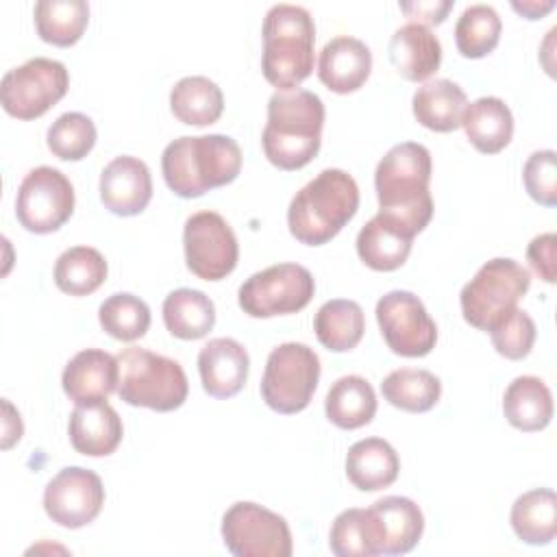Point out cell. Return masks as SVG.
<instances>
[{"label":"cell","instance_id":"28","mask_svg":"<svg viewBox=\"0 0 557 557\" xmlns=\"http://www.w3.org/2000/svg\"><path fill=\"white\" fill-rule=\"evenodd\" d=\"M324 411L335 426L352 431L374 418L376 394L363 376L348 374L331 385L324 400Z\"/></svg>","mask_w":557,"mask_h":557},{"label":"cell","instance_id":"43","mask_svg":"<svg viewBox=\"0 0 557 557\" xmlns=\"http://www.w3.org/2000/svg\"><path fill=\"white\" fill-rule=\"evenodd\" d=\"M453 9V0H429V2H403L400 11L418 20V24H440Z\"/></svg>","mask_w":557,"mask_h":557},{"label":"cell","instance_id":"40","mask_svg":"<svg viewBox=\"0 0 557 557\" xmlns=\"http://www.w3.org/2000/svg\"><path fill=\"white\" fill-rule=\"evenodd\" d=\"M490 337L498 355L518 361L524 359L533 348L535 322L527 311L516 307L490 329Z\"/></svg>","mask_w":557,"mask_h":557},{"label":"cell","instance_id":"30","mask_svg":"<svg viewBox=\"0 0 557 557\" xmlns=\"http://www.w3.org/2000/svg\"><path fill=\"white\" fill-rule=\"evenodd\" d=\"M163 322L178 339H200L215 324V307L200 289L181 287L165 296Z\"/></svg>","mask_w":557,"mask_h":557},{"label":"cell","instance_id":"14","mask_svg":"<svg viewBox=\"0 0 557 557\" xmlns=\"http://www.w3.org/2000/svg\"><path fill=\"white\" fill-rule=\"evenodd\" d=\"M376 322L392 352L400 357H424L437 342V326L422 300L405 289L387 292L376 302Z\"/></svg>","mask_w":557,"mask_h":557},{"label":"cell","instance_id":"19","mask_svg":"<svg viewBox=\"0 0 557 557\" xmlns=\"http://www.w3.org/2000/svg\"><path fill=\"white\" fill-rule=\"evenodd\" d=\"M248 352L231 337L209 339L198 352L202 389L213 398L235 396L248 379Z\"/></svg>","mask_w":557,"mask_h":557},{"label":"cell","instance_id":"18","mask_svg":"<svg viewBox=\"0 0 557 557\" xmlns=\"http://www.w3.org/2000/svg\"><path fill=\"white\" fill-rule=\"evenodd\" d=\"M61 385L76 405L107 400L117 392V359L100 348L81 350L65 363Z\"/></svg>","mask_w":557,"mask_h":557},{"label":"cell","instance_id":"21","mask_svg":"<svg viewBox=\"0 0 557 557\" xmlns=\"http://www.w3.org/2000/svg\"><path fill=\"white\" fill-rule=\"evenodd\" d=\"M67 433L76 453L87 457H107L120 446L124 429L117 411L107 400H98L74 407Z\"/></svg>","mask_w":557,"mask_h":557},{"label":"cell","instance_id":"4","mask_svg":"<svg viewBox=\"0 0 557 557\" xmlns=\"http://www.w3.org/2000/svg\"><path fill=\"white\" fill-rule=\"evenodd\" d=\"M359 187L355 178L337 168L322 170L289 202V233L307 246L331 242L357 213Z\"/></svg>","mask_w":557,"mask_h":557},{"label":"cell","instance_id":"17","mask_svg":"<svg viewBox=\"0 0 557 557\" xmlns=\"http://www.w3.org/2000/svg\"><path fill=\"white\" fill-rule=\"evenodd\" d=\"M413 237L416 233L405 222L379 211L366 226H361L357 235V255L368 268L392 272L407 261Z\"/></svg>","mask_w":557,"mask_h":557},{"label":"cell","instance_id":"10","mask_svg":"<svg viewBox=\"0 0 557 557\" xmlns=\"http://www.w3.org/2000/svg\"><path fill=\"white\" fill-rule=\"evenodd\" d=\"M70 74L61 61L35 57L9 70L0 83L2 109L17 120L41 117L67 91Z\"/></svg>","mask_w":557,"mask_h":557},{"label":"cell","instance_id":"32","mask_svg":"<svg viewBox=\"0 0 557 557\" xmlns=\"http://www.w3.org/2000/svg\"><path fill=\"white\" fill-rule=\"evenodd\" d=\"M170 109L183 124L207 126L222 115L224 96L207 76H185L170 91Z\"/></svg>","mask_w":557,"mask_h":557},{"label":"cell","instance_id":"26","mask_svg":"<svg viewBox=\"0 0 557 557\" xmlns=\"http://www.w3.org/2000/svg\"><path fill=\"white\" fill-rule=\"evenodd\" d=\"M461 126L470 144L483 152H500L513 135V115L496 96H483L470 102L461 115Z\"/></svg>","mask_w":557,"mask_h":557},{"label":"cell","instance_id":"11","mask_svg":"<svg viewBox=\"0 0 557 557\" xmlns=\"http://www.w3.org/2000/svg\"><path fill=\"white\" fill-rule=\"evenodd\" d=\"M222 540L235 557H289L294 550L285 518L248 500L226 509Z\"/></svg>","mask_w":557,"mask_h":557},{"label":"cell","instance_id":"20","mask_svg":"<svg viewBox=\"0 0 557 557\" xmlns=\"http://www.w3.org/2000/svg\"><path fill=\"white\" fill-rule=\"evenodd\" d=\"M370 70L372 52L357 37H333L320 50L318 76L335 94L357 91L368 81Z\"/></svg>","mask_w":557,"mask_h":557},{"label":"cell","instance_id":"7","mask_svg":"<svg viewBox=\"0 0 557 557\" xmlns=\"http://www.w3.org/2000/svg\"><path fill=\"white\" fill-rule=\"evenodd\" d=\"M529 272L509 257L490 259L463 285L459 305L463 320L479 329L490 331L500 318L516 309L518 300L529 292Z\"/></svg>","mask_w":557,"mask_h":557},{"label":"cell","instance_id":"9","mask_svg":"<svg viewBox=\"0 0 557 557\" xmlns=\"http://www.w3.org/2000/svg\"><path fill=\"white\" fill-rule=\"evenodd\" d=\"M313 292L315 281L305 265L276 263L248 276L239 287L237 300L250 318H272L305 309Z\"/></svg>","mask_w":557,"mask_h":557},{"label":"cell","instance_id":"41","mask_svg":"<svg viewBox=\"0 0 557 557\" xmlns=\"http://www.w3.org/2000/svg\"><path fill=\"white\" fill-rule=\"evenodd\" d=\"M522 181L529 196L544 205H557V154L555 150H535L522 170Z\"/></svg>","mask_w":557,"mask_h":557},{"label":"cell","instance_id":"38","mask_svg":"<svg viewBox=\"0 0 557 557\" xmlns=\"http://www.w3.org/2000/svg\"><path fill=\"white\" fill-rule=\"evenodd\" d=\"M100 326L120 342H135L146 335L150 326L148 305L128 292L111 294L98 309Z\"/></svg>","mask_w":557,"mask_h":557},{"label":"cell","instance_id":"5","mask_svg":"<svg viewBox=\"0 0 557 557\" xmlns=\"http://www.w3.org/2000/svg\"><path fill=\"white\" fill-rule=\"evenodd\" d=\"M261 70L278 91H294L313 70V17L305 7L274 4L263 20Z\"/></svg>","mask_w":557,"mask_h":557},{"label":"cell","instance_id":"34","mask_svg":"<svg viewBox=\"0 0 557 557\" xmlns=\"http://www.w3.org/2000/svg\"><path fill=\"white\" fill-rule=\"evenodd\" d=\"M331 553L337 557L381 555V531L370 509H344L331 524Z\"/></svg>","mask_w":557,"mask_h":557},{"label":"cell","instance_id":"2","mask_svg":"<svg viewBox=\"0 0 557 557\" xmlns=\"http://www.w3.org/2000/svg\"><path fill=\"white\" fill-rule=\"evenodd\" d=\"M242 170L239 144L228 135L178 137L163 148L161 172L168 187L181 198H198L228 185Z\"/></svg>","mask_w":557,"mask_h":557},{"label":"cell","instance_id":"25","mask_svg":"<svg viewBox=\"0 0 557 557\" xmlns=\"http://www.w3.org/2000/svg\"><path fill=\"white\" fill-rule=\"evenodd\" d=\"M416 120L435 133H450L457 126H461V115L468 107L466 91L448 81V78H435L420 85L411 100Z\"/></svg>","mask_w":557,"mask_h":557},{"label":"cell","instance_id":"31","mask_svg":"<svg viewBox=\"0 0 557 557\" xmlns=\"http://www.w3.org/2000/svg\"><path fill=\"white\" fill-rule=\"evenodd\" d=\"M313 331L318 342L333 350V352H346L352 350L366 331V318L363 309L355 300L335 298L324 302L313 320Z\"/></svg>","mask_w":557,"mask_h":557},{"label":"cell","instance_id":"36","mask_svg":"<svg viewBox=\"0 0 557 557\" xmlns=\"http://www.w3.org/2000/svg\"><path fill=\"white\" fill-rule=\"evenodd\" d=\"M107 278V261L91 246H74L59 255L54 263V283L70 296H87Z\"/></svg>","mask_w":557,"mask_h":557},{"label":"cell","instance_id":"8","mask_svg":"<svg viewBox=\"0 0 557 557\" xmlns=\"http://www.w3.org/2000/svg\"><path fill=\"white\" fill-rule=\"evenodd\" d=\"M320 359L307 344L287 342L276 346L265 361L261 396L278 413H298L318 387Z\"/></svg>","mask_w":557,"mask_h":557},{"label":"cell","instance_id":"23","mask_svg":"<svg viewBox=\"0 0 557 557\" xmlns=\"http://www.w3.org/2000/svg\"><path fill=\"white\" fill-rule=\"evenodd\" d=\"M370 511L381 531V555H405L420 542L424 516L411 498L383 496Z\"/></svg>","mask_w":557,"mask_h":557},{"label":"cell","instance_id":"39","mask_svg":"<svg viewBox=\"0 0 557 557\" xmlns=\"http://www.w3.org/2000/svg\"><path fill=\"white\" fill-rule=\"evenodd\" d=\"M46 141L54 157L63 161H81L96 144V126L85 113L70 111L50 124Z\"/></svg>","mask_w":557,"mask_h":557},{"label":"cell","instance_id":"44","mask_svg":"<svg viewBox=\"0 0 557 557\" xmlns=\"http://www.w3.org/2000/svg\"><path fill=\"white\" fill-rule=\"evenodd\" d=\"M2 407H4V440H2V448H9L15 440L22 437V420H20V413L13 409V405L9 400H4Z\"/></svg>","mask_w":557,"mask_h":557},{"label":"cell","instance_id":"45","mask_svg":"<svg viewBox=\"0 0 557 557\" xmlns=\"http://www.w3.org/2000/svg\"><path fill=\"white\" fill-rule=\"evenodd\" d=\"M555 7V2H544V4H537V2H522V4H518V2H513V9L516 11H520L522 15H527L529 20H537V17H542L546 11H550Z\"/></svg>","mask_w":557,"mask_h":557},{"label":"cell","instance_id":"42","mask_svg":"<svg viewBox=\"0 0 557 557\" xmlns=\"http://www.w3.org/2000/svg\"><path fill=\"white\" fill-rule=\"evenodd\" d=\"M555 248H557L555 233H542V235L533 237L531 244L527 246V261H529V265L546 283H555V278H557Z\"/></svg>","mask_w":557,"mask_h":557},{"label":"cell","instance_id":"24","mask_svg":"<svg viewBox=\"0 0 557 557\" xmlns=\"http://www.w3.org/2000/svg\"><path fill=\"white\" fill-rule=\"evenodd\" d=\"M400 459L389 442L366 437L355 442L346 455V476L361 492L389 487L398 479Z\"/></svg>","mask_w":557,"mask_h":557},{"label":"cell","instance_id":"6","mask_svg":"<svg viewBox=\"0 0 557 557\" xmlns=\"http://www.w3.org/2000/svg\"><path fill=\"white\" fill-rule=\"evenodd\" d=\"M115 359L117 396L126 405L174 411L185 403L189 385L178 361L137 346L122 348Z\"/></svg>","mask_w":557,"mask_h":557},{"label":"cell","instance_id":"22","mask_svg":"<svg viewBox=\"0 0 557 557\" xmlns=\"http://www.w3.org/2000/svg\"><path fill=\"white\" fill-rule=\"evenodd\" d=\"M389 61L407 81H426L442 63V44L429 26L418 22L403 24L389 39Z\"/></svg>","mask_w":557,"mask_h":557},{"label":"cell","instance_id":"16","mask_svg":"<svg viewBox=\"0 0 557 557\" xmlns=\"http://www.w3.org/2000/svg\"><path fill=\"white\" fill-rule=\"evenodd\" d=\"M152 198L148 165L131 154L115 157L100 174V200L115 215H137Z\"/></svg>","mask_w":557,"mask_h":557},{"label":"cell","instance_id":"27","mask_svg":"<svg viewBox=\"0 0 557 557\" xmlns=\"http://www.w3.org/2000/svg\"><path fill=\"white\" fill-rule=\"evenodd\" d=\"M503 411L511 426L527 433L542 431L553 418V394L542 379L518 376L505 389Z\"/></svg>","mask_w":557,"mask_h":557},{"label":"cell","instance_id":"35","mask_svg":"<svg viewBox=\"0 0 557 557\" xmlns=\"http://www.w3.org/2000/svg\"><path fill=\"white\" fill-rule=\"evenodd\" d=\"M381 392L389 405L409 413H422L433 409L440 400L442 383L429 370L400 368L383 379Z\"/></svg>","mask_w":557,"mask_h":557},{"label":"cell","instance_id":"13","mask_svg":"<svg viewBox=\"0 0 557 557\" xmlns=\"http://www.w3.org/2000/svg\"><path fill=\"white\" fill-rule=\"evenodd\" d=\"M187 268L205 281L228 276L239 257V246L228 222L215 211H198L187 218L183 228Z\"/></svg>","mask_w":557,"mask_h":557},{"label":"cell","instance_id":"1","mask_svg":"<svg viewBox=\"0 0 557 557\" xmlns=\"http://www.w3.org/2000/svg\"><path fill=\"white\" fill-rule=\"evenodd\" d=\"M324 104L307 89L274 91L268 100V124L261 135L268 161L281 170L305 168L320 150Z\"/></svg>","mask_w":557,"mask_h":557},{"label":"cell","instance_id":"29","mask_svg":"<svg viewBox=\"0 0 557 557\" xmlns=\"http://www.w3.org/2000/svg\"><path fill=\"white\" fill-rule=\"evenodd\" d=\"M516 535L533 546H544L557 535V494L548 487L529 490L511 505Z\"/></svg>","mask_w":557,"mask_h":557},{"label":"cell","instance_id":"3","mask_svg":"<svg viewBox=\"0 0 557 557\" xmlns=\"http://www.w3.org/2000/svg\"><path fill=\"white\" fill-rule=\"evenodd\" d=\"M429 181L431 152L422 144L403 141L392 146L374 172L379 211L405 222L418 235L433 218Z\"/></svg>","mask_w":557,"mask_h":557},{"label":"cell","instance_id":"12","mask_svg":"<svg viewBox=\"0 0 557 557\" xmlns=\"http://www.w3.org/2000/svg\"><path fill=\"white\" fill-rule=\"evenodd\" d=\"M74 211V187L70 178L50 165L33 168L17 187L15 215L30 233H52L61 228Z\"/></svg>","mask_w":557,"mask_h":557},{"label":"cell","instance_id":"15","mask_svg":"<svg viewBox=\"0 0 557 557\" xmlns=\"http://www.w3.org/2000/svg\"><path fill=\"white\" fill-rule=\"evenodd\" d=\"M104 505V487L96 472L70 466L59 470L44 490V509L52 522L81 529L96 520Z\"/></svg>","mask_w":557,"mask_h":557},{"label":"cell","instance_id":"37","mask_svg":"<svg viewBox=\"0 0 557 557\" xmlns=\"http://www.w3.org/2000/svg\"><path fill=\"white\" fill-rule=\"evenodd\" d=\"M500 17L490 4H470L457 20L455 44L466 59L490 54L500 39Z\"/></svg>","mask_w":557,"mask_h":557},{"label":"cell","instance_id":"33","mask_svg":"<svg viewBox=\"0 0 557 557\" xmlns=\"http://www.w3.org/2000/svg\"><path fill=\"white\" fill-rule=\"evenodd\" d=\"M37 35L59 48L76 44L89 22L85 0H39L33 9Z\"/></svg>","mask_w":557,"mask_h":557}]
</instances>
